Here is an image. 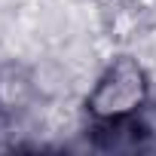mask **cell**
<instances>
[{
  "label": "cell",
  "instance_id": "1",
  "mask_svg": "<svg viewBox=\"0 0 156 156\" xmlns=\"http://www.w3.org/2000/svg\"><path fill=\"white\" fill-rule=\"evenodd\" d=\"M150 101V80L147 70L132 55L113 58L104 73L98 76L95 89L86 95V113L98 126H116L135 119Z\"/></svg>",
  "mask_w": 156,
  "mask_h": 156
},
{
  "label": "cell",
  "instance_id": "2",
  "mask_svg": "<svg viewBox=\"0 0 156 156\" xmlns=\"http://www.w3.org/2000/svg\"><path fill=\"white\" fill-rule=\"evenodd\" d=\"M25 98H28V80H25V73L16 70V67L0 70V107H3V110H12V107L22 104Z\"/></svg>",
  "mask_w": 156,
  "mask_h": 156
}]
</instances>
